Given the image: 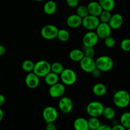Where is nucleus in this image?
I'll use <instances>...</instances> for the list:
<instances>
[{"instance_id":"obj_1","label":"nucleus","mask_w":130,"mask_h":130,"mask_svg":"<svg viewBox=\"0 0 130 130\" xmlns=\"http://www.w3.org/2000/svg\"><path fill=\"white\" fill-rule=\"evenodd\" d=\"M113 102L118 107L123 109L126 108L130 104V95L124 90L117 91L113 95Z\"/></svg>"},{"instance_id":"obj_2","label":"nucleus","mask_w":130,"mask_h":130,"mask_svg":"<svg viewBox=\"0 0 130 130\" xmlns=\"http://www.w3.org/2000/svg\"><path fill=\"white\" fill-rule=\"evenodd\" d=\"M95 64L96 68L102 72H108L114 67V61L109 56L102 55L95 60Z\"/></svg>"},{"instance_id":"obj_3","label":"nucleus","mask_w":130,"mask_h":130,"mask_svg":"<svg viewBox=\"0 0 130 130\" xmlns=\"http://www.w3.org/2000/svg\"><path fill=\"white\" fill-rule=\"evenodd\" d=\"M51 71V63L44 60H41L34 63L32 72L39 77H44Z\"/></svg>"},{"instance_id":"obj_4","label":"nucleus","mask_w":130,"mask_h":130,"mask_svg":"<svg viewBox=\"0 0 130 130\" xmlns=\"http://www.w3.org/2000/svg\"><path fill=\"white\" fill-rule=\"evenodd\" d=\"M104 106L99 101H92L89 103L86 106V112L90 117H99L102 116Z\"/></svg>"},{"instance_id":"obj_5","label":"nucleus","mask_w":130,"mask_h":130,"mask_svg":"<svg viewBox=\"0 0 130 130\" xmlns=\"http://www.w3.org/2000/svg\"><path fill=\"white\" fill-rule=\"evenodd\" d=\"M60 78L64 85L71 86L74 85L77 80V75L71 69H64L60 74Z\"/></svg>"},{"instance_id":"obj_6","label":"nucleus","mask_w":130,"mask_h":130,"mask_svg":"<svg viewBox=\"0 0 130 130\" xmlns=\"http://www.w3.org/2000/svg\"><path fill=\"white\" fill-rule=\"evenodd\" d=\"M100 22L99 17L90 14L82 19V25L88 30H95Z\"/></svg>"},{"instance_id":"obj_7","label":"nucleus","mask_w":130,"mask_h":130,"mask_svg":"<svg viewBox=\"0 0 130 130\" xmlns=\"http://www.w3.org/2000/svg\"><path fill=\"white\" fill-rule=\"evenodd\" d=\"M58 29L54 25L48 24L43 27L41 30V36L46 40H52L57 38Z\"/></svg>"},{"instance_id":"obj_8","label":"nucleus","mask_w":130,"mask_h":130,"mask_svg":"<svg viewBox=\"0 0 130 130\" xmlns=\"http://www.w3.org/2000/svg\"><path fill=\"white\" fill-rule=\"evenodd\" d=\"M99 38L94 30H88L83 36V44L84 46L94 47L97 44Z\"/></svg>"},{"instance_id":"obj_9","label":"nucleus","mask_w":130,"mask_h":130,"mask_svg":"<svg viewBox=\"0 0 130 130\" xmlns=\"http://www.w3.org/2000/svg\"><path fill=\"white\" fill-rule=\"evenodd\" d=\"M43 119L46 123H55L58 116V111L52 106L46 107L42 113Z\"/></svg>"},{"instance_id":"obj_10","label":"nucleus","mask_w":130,"mask_h":130,"mask_svg":"<svg viewBox=\"0 0 130 130\" xmlns=\"http://www.w3.org/2000/svg\"><path fill=\"white\" fill-rule=\"evenodd\" d=\"M66 92V86L63 83H57L54 85L50 86L49 94L51 97L58 99L62 97Z\"/></svg>"},{"instance_id":"obj_11","label":"nucleus","mask_w":130,"mask_h":130,"mask_svg":"<svg viewBox=\"0 0 130 130\" xmlns=\"http://www.w3.org/2000/svg\"><path fill=\"white\" fill-rule=\"evenodd\" d=\"M79 66L81 69L87 73H91L96 68L95 60L93 58H90L85 56L79 61Z\"/></svg>"},{"instance_id":"obj_12","label":"nucleus","mask_w":130,"mask_h":130,"mask_svg":"<svg viewBox=\"0 0 130 130\" xmlns=\"http://www.w3.org/2000/svg\"><path fill=\"white\" fill-rule=\"evenodd\" d=\"M95 30H96L95 32L99 38L100 39H104L107 37L110 36L112 32V29L108 23L100 22Z\"/></svg>"},{"instance_id":"obj_13","label":"nucleus","mask_w":130,"mask_h":130,"mask_svg":"<svg viewBox=\"0 0 130 130\" xmlns=\"http://www.w3.org/2000/svg\"><path fill=\"white\" fill-rule=\"evenodd\" d=\"M58 108L63 114H69L73 109V102L68 96H63L58 102Z\"/></svg>"},{"instance_id":"obj_14","label":"nucleus","mask_w":130,"mask_h":130,"mask_svg":"<svg viewBox=\"0 0 130 130\" xmlns=\"http://www.w3.org/2000/svg\"><path fill=\"white\" fill-rule=\"evenodd\" d=\"M26 86L30 89L36 88L39 85L40 80L39 77L33 72H28L25 79Z\"/></svg>"},{"instance_id":"obj_15","label":"nucleus","mask_w":130,"mask_h":130,"mask_svg":"<svg viewBox=\"0 0 130 130\" xmlns=\"http://www.w3.org/2000/svg\"><path fill=\"white\" fill-rule=\"evenodd\" d=\"M123 23V18L121 14L115 13L111 15L108 24L110 26L112 29L116 30L119 29L122 26Z\"/></svg>"},{"instance_id":"obj_16","label":"nucleus","mask_w":130,"mask_h":130,"mask_svg":"<svg viewBox=\"0 0 130 130\" xmlns=\"http://www.w3.org/2000/svg\"><path fill=\"white\" fill-rule=\"evenodd\" d=\"M66 23L68 27L71 28H77L82 25V18L77 14H72L67 17Z\"/></svg>"},{"instance_id":"obj_17","label":"nucleus","mask_w":130,"mask_h":130,"mask_svg":"<svg viewBox=\"0 0 130 130\" xmlns=\"http://www.w3.org/2000/svg\"><path fill=\"white\" fill-rule=\"evenodd\" d=\"M86 6L88 8L89 14L94 16L99 17L103 10L99 1H91Z\"/></svg>"},{"instance_id":"obj_18","label":"nucleus","mask_w":130,"mask_h":130,"mask_svg":"<svg viewBox=\"0 0 130 130\" xmlns=\"http://www.w3.org/2000/svg\"><path fill=\"white\" fill-rule=\"evenodd\" d=\"M57 4L53 0H50L46 2L43 6V11L48 15H53L57 11Z\"/></svg>"},{"instance_id":"obj_19","label":"nucleus","mask_w":130,"mask_h":130,"mask_svg":"<svg viewBox=\"0 0 130 130\" xmlns=\"http://www.w3.org/2000/svg\"><path fill=\"white\" fill-rule=\"evenodd\" d=\"M74 128L76 130L89 129L88 120L84 118H77L74 121Z\"/></svg>"},{"instance_id":"obj_20","label":"nucleus","mask_w":130,"mask_h":130,"mask_svg":"<svg viewBox=\"0 0 130 130\" xmlns=\"http://www.w3.org/2000/svg\"><path fill=\"white\" fill-rule=\"evenodd\" d=\"M92 91L95 96L101 97V96H104L107 93V89L106 86L104 84L99 83L95 84L93 86Z\"/></svg>"},{"instance_id":"obj_21","label":"nucleus","mask_w":130,"mask_h":130,"mask_svg":"<svg viewBox=\"0 0 130 130\" xmlns=\"http://www.w3.org/2000/svg\"><path fill=\"white\" fill-rule=\"evenodd\" d=\"M44 77L46 84L49 86L57 83L59 81V75L54 73L52 71H50L49 73L47 74Z\"/></svg>"},{"instance_id":"obj_22","label":"nucleus","mask_w":130,"mask_h":130,"mask_svg":"<svg viewBox=\"0 0 130 130\" xmlns=\"http://www.w3.org/2000/svg\"><path fill=\"white\" fill-rule=\"evenodd\" d=\"M69 58L73 62H79L84 57L83 51L79 49H73L70 52L69 55Z\"/></svg>"},{"instance_id":"obj_23","label":"nucleus","mask_w":130,"mask_h":130,"mask_svg":"<svg viewBox=\"0 0 130 130\" xmlns=\"http://www.w3.org/2000/svg\"><path fill=\"white\" fill-rule=\"evenodd\" d=\"M99 3L103 10L112 11L116 6L115 0H99Z\"/></svg>"},{"instance_id":"obj_24","label":"nucleus","mask_w":130,"mask_h":130,"mask_svg":"<svg viewBox=\"0 0 130 130\" xmlns=\"http://www.w3.org/2000/svg\"><path fill=\"white\" fill-rule=\"evenodd\" d=\"M102 116L107 120H112L116 116V111L111 107H104Z\"/></svg>"},{"instance_id":"obj_25","label":"nucleus","mask_w":130,"mask_h":130,"mask_svg":"<svg viewBox=\"0 0 130 130\" xmlns=\"http://www.w3.org/2000/svg\"><path fill=\"white\" fill-rule=\"evenodd\" d=\"M120 123L125 129L130 128V112H124L120 118Z\"/></svg>"},{"instance_id":"obj_26","label":"nucleus","mask_w":130,"mask_h":130,"mask_svg":"<svg viewBox=\"0 0 130 130\" xmlns=\"http://www.w3.org/2000/svg\"><path fill=\"white\" fill-rule=\"evenodd\" d=\"M88 124L89 129L91 130H98L101 123L98 118L90 117V119H88Z\"/></svg>"},{"instance_id":"obj_27","label":"nucleus","mask_w":130,"mask_h":130,"mask_svg":"<svg viewBox=\"0 0 130 130\" xmlns=\"http://www.w3.org/2000/svg\"><path fill=\"white\" fill-rule=\"evenodd\" d=\"M57 38L62 42H66L69 39L70 33L68 30L64 29H58Z\"/></svg>"},{"instance_id":"obj_28","label":"nucleus","mask_w":130,"mask_h":130,"mask_svg":"<svg viewBox=\"0 0 130 130\" xmlns=\"http://www.w3.org/2000/svg\"><path fill=\"white\" fill-rule=\"evenodd\" d=\"M34 67V63L30 60H25L22 63V69L27 72H32Z\"/></svg>"},{"instance_id":"obj_29","label":"nucleus","mask_w":130,"mask_h":130,"mask_svg":"<svg viewBox=\"0 0 130 130\" xmlns=\"http://www.w3.org/2000/svg\"><path fill=\"white\" fill-rule=\"evenodd\" d=\"M63 69H64V67L60 62H55L51 64V71L57 74H60Z\"/></svg>"},{"instance_id":"obj_30","label":"nucleus","mask_w":130,"mask_h":130,"mask_svg":"<svg viewBox=\"0 0 130 130\" xmlns=\"http://www.w3.org/2000/svg\"><path fill=\"white\" fill-rule=\"evenodd\" d=\"M76 14L82 19L87 16L88 15H89L87 6H85V5H80V6H77V10H76Z\"/></svg>"},{"instance_id":"obj_31","label":"nucleus","mask_w":130,"mask_h":130,"mask_svg":"<svg viewBox=\"0 0 130 130\" xmlns=\"http://www.w3.org/2000/svg\"><path fill=\"white\" fill-rule=\"evenodd\" d=\"M111 11H107V10H102L101 13L99 16L100 21L101 22H109L110 17H111Z\"/></svg>"},{"instance_id":"obj_32","label":"nucleus","mask_w":130,"mask_h":130,"mask_svg":"<svg viewBox=\"0 0 130 130\" xmlns=\"http://www.w3.org/2000/svg\"><path fill=\"white\" fill-rule=\"evenodd\" d=\"M84 55L85 57L93 58L95 55V50L94 47H86L84 46Z\"/></svg>"},{"instance_id":"obj_33","label":"nucleus","mask_w":130,"mask_h":130,"mask_svg":"<svg viewBox=\"0 0 130 130\" xmlns=\"http://www.w3.org/2000/svg\"><path fill=\"white\" fill-rule=\"evenodd\" d=\"M104 44L107 48H113L116 45V40L113 37L110 36L104 39Z\"/></svg>"},{"instance_id":"obj_34","label":"nucleus","mask_w":130,"mask_h":130,"mask_svg":"<svg viewBox=\"0 0 130 130\" xmlns=\"http://www.w3.org/2000/svg\"><path fill=\"white\" fill-rule=\"evenodd\" d=\"M121 48L124 52H130V39H124L121 43Z\"/></svg>"},{"instance_id":"obj_35","label":"nucleus","mask_w":130,"mask_h":130,"mask_svg":"<svg viewBox=\"0 0 130 130\" xmlns=\"http://www.w3.org/2000/svg\"><path fill=\"white\" fill-rule=\"evenodd\" d=\"M79 3V0H66V3L69 7H77Z\"/></svg>"},{"instance_id":"obj_36","label":"nucleus","mask_w":130,"mask_h":130,"mask_svg":"<svg viewBox=\"0 0 130 130\" xmlns=\"http://www.w3.org/2000/svg\"><path fill=\"white\" fill-rule=\"evenodd\" d=\"M91 73L93 77H95V78H97V77H100V75H101V73H102V71H100L99 69H97L96 67V68H95V69L91 72Z\"/></svg>"},{"instance_id":"obj_37","label":"nucleus","mask_w":130,"mask_h":130,"mask_svg":"<svg viewBox=\"0 0 130 130\" xmlns=\"http://www.w3.org/2000/svg\"><path fill=\"white\" fill-rule=\"evenodd\" d=\"M46 129L47 130H56L57 127L54 123H47L46 126Z\"/></svg>"},{"instance_id":"obj_38","label":"nucleus","mask_w":130,"mask_h":130,"mask_svg":"<svg viewBox=\"0 0 130 130\" xmlns=\"http://www.w3.org/2000/svg\"><path fill=\"white\" fill-rule=\"evenodd\" d=\"M98 130H112V127L107 124H101Z\"/></svg>"},{"instance_id":"obj_39","label":"nucleus","mask_w":130,"mask_h":130,"mask_svg":"<svg viewBox=\"0 0 130 130\" xmlns=\"http://www.w3.org/2000/svg\"><path fill=\"white\" fill-rule=\"evenodd\" d=\"M126 129L121 124H114L113 127H112V130H124Z\"/></svg>"},{"instance_id":"obj_40","label":"nucleus","mask_w":130,"mask_h":130,"mask_svg":"<svg viewBox=\"0 0 130 130\" xmlns=\"http://www.w3.org/2000/svg\"><path fill=\"white\" fill-rule=\"evenodd\" d=\"M5 102H6V99H5V96L0 94V107L5 104Z\"/></svg>"},{"instance_id":"obj_41","label":"nucleus","mask_w":130,"mask_h":130,"mask_svg":"<svg viewBox=\"0 0 130 130\" xmlns=\"http://www.w3.org/2000/svg\"><path fill=\"white\" fill-rule=\"evenodd\" d=\"M6 53V48L2 44H0V57L4 55Z\"/></svg>"},{"instance_id":"obj_42","label":"nucleus","mask_w":130,"mask_h":130,"mask_svg":"<svg viewBox=\"0 0 130 130\" xmlns=\"http://www.w3.org/2000/svg\"><path fill=\"white\" fill-rule=\"evenodd\" d=\"M4 118V112L2 109L0 107V123L2 121V120Z\"/></svg>"},{"instance_id":"obj_43","label":"nucleus","mask_w":130,"mask_h":130,"mask_svg":"<svg viewBox=\"0 0 130 130\" xmlns=\"http://www.w3.org/2000/svg\"><path fill=\"white\" fill-rule=\"evenodd\" d=\"M34 1H44V0H34Z\"/></svg>"},{"instance_id":"obj_44","label":"nucleus","mask_w":130,"mask_h":130,"mask_svg":"<svg viewBox=\"0 0 130 130\" xmlns=\"http://www.w3.org/2000/svg\"><path fill=\"white\" fill-rule=\"evenodd\" d=\"M0 81H1V78H0Z\"/></svg>"}]
</instances>
